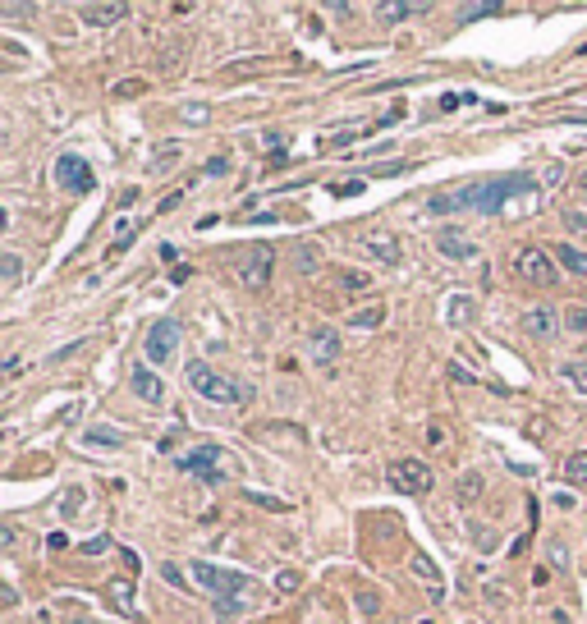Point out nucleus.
Segmentation results:
<instances>
[{
  "instance_id": "1",
  "label": "nucleus",
  "mask_w": 587,
  "mask_h": 624,
  "mask_svg": "<svg viewBox=\"0 0 587 624\" xmlns=\"http://www.w3.org/2000/svg\"><path fill=\"white\" fill-rule=\"evenodd\" d=\"M514 193H532V179L528 175H496V179H478V184H459V188L436 193L432 212L436 216H450V212H500Z\"/></svg>"
},
{
  "instance_id": "2",
  "label": "nucleus",
  "mask_w": 587,
  "mask_h": 624,
  "mask_svg": "<svg viewBox=\"0 0 587 624\" xmlns=\"http://www.w3.org/2000/svg\"><path fill=\"white\" fill-rule=\"evenodd\" d=\"M188 574L198 578V588H207V593L216 597V615H220V620L244 615V611H253V602H257L253 578L239 574V569H225V565H211V560H193Z\"/></svg>"
},
{
  "instance_id": "3",
  "label": "nucleus",
  "mask_w": 587,
  "mask_h": 624,
  "mask_svg": "<svg viewBox=\"0 0 587 624\" xmlns=\"http://www.w3.org/2000/svg\"><path fill=\"white\" fill-rule=\"evenodd\" d=\"M184 377H188V386L198 390L203 400H211V404H248V400H253L248 381L225 377V372H216L211 363H188V368H184Z\"/></svg>"
},
{
  "instance_id": "4",
  "label": "nucleus",
  "mask_w": 587,
  "mask_h": 624,
  "mask_svg": "<svg viewBox=\"0 0 587 624\" xmlns=\"http://www.w3.org/2000/svg\"><path fill=\"white\" fill-rule=\"evenodd\" d=\"M385 482H390V491H400V496H427V491H432V468H427L422 459H413V455H404V459L385 464Z\"/></svg>"
},
{
  "instance_id": "5",
  "label": "nucleus",
  "mask_w": 587,
  "mask_h": 624,
  "mask_svg": "<svg viewBox=\"0 0 587 624\" xmlns=\"http://www.w3.org/2000/svg\"><path fill=\"white\" fill-rule=\"evenodd\" d=\"M179 340H184V331H179V322L175 317H161V322H151L147 326V340H142V363H151V368H166L175 354H179Z\"/></svg>"
},
{
  "instance_id": "6",
  "label": "nucleus",
  "mask_w": 587,
  "mask_h": 624,
  "mask_svg": "<svg viewBox=\"0 0 587 624\" xmlns=\"http://www.w3.org/2000/svg\"><path fill=\"white\" fill-rule=\"evenodd\" d=\"M175 464L184 468V473H193V478L211 482V487H220V482H225V450H220V446H193V450H184Z\"/></svg>"
},
{
  "instance_id": "7",
  "label": "nucleus",
  "mask_w": 587,
  "mask_h": 624,
  "mask_svg": "<svg viewBox=\"0 0 587 624\" xmlns=\"http://www.w3.org/2000/svg\"><path fill=\"white\" fill-rule=\"evenodd\" d=\"M56 184H60L65 193H73V198H83V193L97 188V175H92V166L83 161V156L65 152L60 161H56Z\"/></svg>"
},
{
  "instance_id": "8",
  "label": "nucleus",
  "mask_w": 587,
  "mask_h": 624,
  "mask_svg": "<svg viewBox=\"0 0 587 624\" xmlns=\"http://www.w3.org/2000/svg\"><path fill=\"white\" fill-rule=\"evenodd\" d=\"M514 271H519L523 281H532V285H556V281H560V271H556L551 253H546V248H537V244L519 248V257H514Z\"/></svg>"
},
{
  "instance_id": "9",
  "label": "nucleus",
  "mask_w": 587,
  "mask_h": 624,
  "mask_svg": "<svg viewBox=\"0 0 587 624\" xmlns=\"http://www.w3.org/2000/svg\"><path fill=\"white\" fill-rule=\"evenodd\" d=\"M358 248L372 257V262H381V266H400V239H395V234H381V230H372V234H363V239H358Z\"/></svg>"
},
{
  "instance_id": "10",
  "label": "nucleus",
  "mask_w": 587,
  "mask_h": 624,
  "mask_svg": "<svg viewBox=\"0 0 587 624\" xmlns=\"http://www.w3.org/2000/svg\"><path fill=\"white\" fill-rule=\"evenodd\" d=\"M271 262H276V253H271L266 244H262V248H253V253L239 262V281H244L248 290H262V285L271 281Z\"/></svg>"
},
{
  "instance_id": "11",
  "label": "nucleus",
  "mask_w": 587,
  "mask_h": 624,
  "mask_svg": "<svg viewBox=\"0 0 587 624\" xmlns=\"http://www.w3.org/2000/svg\"><path fill=\"white\" fill-rule=\"evenodd\" d=\"M129 386H134V395L142 400V404H166V381L156 377V368H147V363H138L134 368V377H129Z\"/></svg>"
},
{
  "instance_id": "12",
  "label": "nucleus",
  "mask_w": 587,
  "mask_h": 624,
  "mask_svg": "<svg viewBox=\"0 0 587 624\" xmlns=\"http://www.w3.org/2000/svg\"><path fill=\"white\" fill-rule=\"evenodd\" d=\"M307 354H312V363H335L340 359V331L335 326H312V335H307Z\"/></svg>"
},
{
  "instance_id": "13",
  "label": "nucleus",
  "mask_w": 587,
  "mask_h": 624,
  "mask_svg": "<svg viewBox=\"0 0 587 624\" xmlns=\"http://www.w3.org/2000/svg\"><path fill=\"white\" fill-rule=\"evenodd\" d=\"M129 14L125 0H110V5H78V19L92 23V28H110V23H120Z\"/></svg>"
},
{
  "instance_id": "14",
  "label": "nucleus",
  "mask_w": 587,
  "mask_h": 624,
  "mask_svg": "<svg viewBox=\"0 0 587 624\" xmlns=\"http://www.w3.org/2000/svg\"><path fill=\"white\" fill-rule=\"evenodd\" d=\"M436 253L450 257V262H468V257H478V244H468L463 234H454V230H441L436 234Z\"/></svg>"
},
{
  "instance_id": "15",
  "label": "nucleus",
  "mask_w": 587,
  "mask_h": 624,
  "mask_svg": "<svg viewBox=\"0 0 587 624\" xmlns=\"http://www.w3.org/2000/svg\"><path fill=\"white\" fill-rule=\"evenodd\" d=\"M523 326H528V335H537V340H551L556 331H560V317L551 308H532L528 317H523Z\"/></svg>"
},
{
  "instance_id": "16",
  "label": "nucleus",
  "mask_w": 587,
  "mask_h": 624,
  "mask_svg": "<svg viewBox=\"0 0 587 624\" xmlns=\"http://www.w3.org/2000/svg\"><path fill=\"white\" fill-rule=\"evenodd\" d=\"M556 262L569 271V276H578V281H587V253L578 248V244H556Z\"/></svg>"
},
{
  "instance_id": "17",
  "label": "nucleus",
  "mask_w": 587,
  "mask_h": 624,
  "mask_svg": "<svg viewBox=\"0 0 587 624\" xmlns=\"http://www.w3.org/2000/svg\"><path fill=\"white\" fill-rule=\"evenodd\" d=\"M409 569L427 583V588H432V597H441V569L432 565V556H427V551H413V560H409Z\"/></svg>"
},
{
  "instance_id": "18",
  "label": "nucleus",
  "mask_w": 587,
  "mask_h": 624,
  "mask_svg": "<svg viewBox=\"0 0 587 624\" xmlns=\"http://www.w3.org/2000/svg\"><path fill=\"white\" fill-rule=\"evenodd\" d=\"M473 312H478V299L473 294H454L450 308H445V322L450 326H468V322H473Z\"/></svg>"
},
{
  "instance_id": "19",
  "label": "nucleus",
  "mask_w": 587,
  "mask_h": 624,
  "mask_svg": "<svg viewBox=\"0 0 587 624\" xmlns=\"http://www.w3.org/2000/svg\"><path fill=\"white\" fill-rule=\"evenodd\" d=\"M381 322H385V303H367L358 312H349V326L354 331H376Z\"/></svg>"
},
{
  "instance_id": "20",
  "label": "nucleus",
  "mask_w": 587,
  "mask_h": 624,
  "mask_svg": "<svg viewBox=\"0 0 587 624\" xmlns=\"http://www.w3.org/2000/svg\"><path fill=\"white\" fill-rule=\"evenodd\" d=\"M106 597H110V606H115V611H120V615H129V620L138 615V611H134V583H129V578H120V583H110V593H106Z\"/></svg>"
},
{
  "instance_id": "21",
  "label": "nucleus",
  "mask_w": 587,
  "mask_h": 624,
  "mask_svg": "<svg viewBox=\"0 0 587 624\" xmlns=\"http://www.w3.org/2000/svg\"><path fill=\"white\" fill-rule=\"evenodd\" d=\"M422 5H409V0H385V5H376V19L385 23H400V19H413Z\"/></svg>"
},
{
  "instance_id": "22",
  "label": "nucleus",
  "mask_w": 587,
  "mask_h": 624,
  "mask_svg": "<svg viewBox=\"0 0 587 624\" xmlns=\"http://www.w3.org/2000/svg\"><path fill=\"white\" fill-rule=\"evenodd\" d=\"M565 482L587 487V450H578V455H569V459H565Z\"/></svg>"
},
{
  "instance_id": "23",
  "label": "nucleus",
  "mask_w": 587,
  "mask_h": 624,
  "mask_svg": "<svg viewBox=\"0 0 587 624\" xmlns=\"http://www.w3.org/2000/svg\"><path fill=\"white\" fill-rule=\"evenodd\" d=\"M83 441H88V446H110V450L125 446V437H120V432H106V427H92V432H83Z\"/></svg>"
},
{
  "instance_id": "24",
  "label": "nucleus",
  "mask_w": 587,
  "mask_h": 624,
  "mask_svg": "<svg viewBox=\"0 0 587 624\" xmlns=\"http://www.w3.org/2000/svg\"><path fill=\"white\" fill-rule=\"evenodd\" d=\"M560 377L578 390V395H587V363H565V368H560Z\"/></svg>"
},
{
  "instance_id": "25",
  "label": "nucleus",
  "mask_w": 587,
  "mask_h": 624,
  "mask_svg": "<svg viewBox=\"0 0 587 624\" xmlns=\"http://www.w3.org/2000/svg\"><path fill=\"white\" fill-rule=\"evenodd\" d=\"M138 230H142L138 221H120V230H115V244H110V248H115V253H125V248L138 239Z\"/></svg>"
},
{
  "instance_id": "26",
  "label": "nucleus",
  "mask_w": 587,
  "mask_h": 624,
  "mask_svg": "<svg viewBox=\"0 0 587 624\" xmlns=\"http://www.w3.org/2000/svg\"><path fill=\"white\" fill-rule=\"evenodd\" d=\"M482 487H487V482H482V473H463V478H459V500H478V496H482Z\"/></svg>"
},
{
  "instance_id": "27",
  "label": "nucleus",
  "mask_w": 587,
  "mask_h": 624,
  "mask_svg": "<svg viewBox=\"0 0 587 624\" xmlns=\"http://www.w3.org/2000/svg\"><path fill=\"white\" fill-rule=\"evenodd\" d=\"M363 138V129H340V134H331V138H322V152H335V147H349V143H358Z\"/></svg>"
},
{
  "instance_id": "28",
  "label": "nucleus",
  "mask_w": 587,
  "mask_h": 624,
  "mask_svg": "<svg viewBox=\"0 0 587 624\" xmlns=\"http://www.w3.org/2000/svg\"><path fill=\"white\" fill-rule=\"evenodd\" d=\"M211 120V106L207 101H188L184 106V125H207Z\"/></svg>"
},
{
  "instance_id": "29",
  "label": "nucleus",
  "mask_w": 587,
  "mask_h": 624,
  "mask_svg": "<svg viewBox=\"0 0 587 624\" xmlns=\"http://www.w3.org/2000/svg\"><path fill=\"white\" fill-rule=\"evenodd\" d=\"M298 588H303V574H298V569H281V574H276V593L289 597V593H298Z\"/></svg>"
},
{
  "instance_id": "30",
  "label": "nucleus",
  "mask_w": 587,
  "mask_h": 624,
  "mask_svg": "<svg viewBox=\"0 0 587 624\" xmlns=\"http://www.w3.org/2000/svg\"><path fill=\"white\" fill-rule=\"evenodd\" d=\"M0 271H5V285H19V276H23L19 253H5V257H0Z\"/></svg>"
},
{
  "instance_id": "31",
  "label": "nucleus",
  "mask_w": 587,
  "mask_h": 624,
  "mask_svg": "<svg viewBox=\"0 0 587 624\" xmlns=\"http://www.w3.org/2000/svg\"><path fill=\"white\" fill-rule=\"evenodd\" d=\"M175 156H179V147L170 143V147H161V152H156V161H151L147 170H151V175H166V170H170V161H175Z\"/></svg>"
},
{
  "instance_id": "32",
  "label": "nucleus",
  "mask_w": 587,
  "mask_h": 624,
  "mask_svg": "<svg viewBox=\"0 0 587 624\" xmlns=\"http://www.w3.org/2000/svg\"><path fill=\"white\" fill-rule=\"evenodd\" d=\"M340 285H344V290H367L372 276H367V271H340Z\"/></svg>"
},
{
  "instance_id": "33",
  "label": "nucleus",
  "mask_w": 587,
  "mask_h": 624,
  "mask_svg": "<svg viewBox=\"0 0 587 624\" xmlns=\"http://www.w3.org/2000/svg\"><path fill=\"white\" fill-rule=\"evenodd\" d=\"M298 271H303V276H312V271H317V244H303V248H298Z\"/></svg>"
},
{
  "instance_id": "34",
  "label": "nucleus",
  "mask_w": 587,
  "mask_h": 624,
  "mask_svg": "<svg viewBox=\"0 0 587 624\" xmlns=\"http://www.w3.org/2000/svg\"><path fill=\"white\" fill-rule=\"evenodd\" d=\"M565 326H569V331H587V308H578V303L565 308Z\"/></svg>"
},
{
  "instance_id": "35",
  "label": "nucleus",
  "mask_w": 587,
  "mask_h": 624,
  "mask_svg": "<svg viewBox=\"0 0 587 624\" xmlns=\"http://www.w3.org/2000/svg\"><path fill=\"white\" fill-rule=\"evenodd\" d=\"M78 551H83V556H101V551H110V537H106V533H97V537H88L83 546H78Z\"/></svg>"
},
{
  "instance_id": "36",
  "label": "nucleus",
  "mask_w": 587,
  "mask_h": 624,
  "mask_svg": "<svg viewBox=\"0 0 587 624\" xmlns=\"http://www.w3.org/2000/svg\"><path fill=\"white\" fill-rule=\"evenodd\" d=\"M161 578L170 583V588H188V578H184V569H179V565H170V560L161 565Z\"/></svg>"
},
{
  "instance_id": "37",
  "label": "nucleus",
  "mask_w": 587,
  "mask_h": 624,
  "mask_svg": "<svg viewBox=\"0 0 587 624\" xmlns=\"http://www.w3.org/2000/svg\"><path fill=\"white\" fill-rule=\"evenodd\" d=\"M248 500H253V505H262V510H276V515H281V510H289V505H285V500H276V496H257V491H248Z\"/></svg>"
},
{
  "instance_id": "38",
  "label": "nucleus",
  "mask_w": 587,
  "mask_h": 624,
  "mask_svg": "<svg viewBox=\"0 0 587 624\" xmlns=\"http://www.w3.org/2000/svg\"><path fill=\"white\" fill-rule=\"evenodd\" d=\"M473 542L482 546V551H491V546H496V533H491L487 524H473Z\"/></svg>"
},
{
  "instance_id": "39",
  "label": "nucleus",
  "mask_w": 587,
  "mask_h": 624,
  "mask_svg": "<svg viewBox=\"0 0 587 624\" xmlns=\"http://www.w3.org/2000/svg\"><path fill=\"white\" fill-rule=\"evenodd\" d=\"M505 5H463V19H487V14H500Z\"/></svg>"
},
{
  "instance_id": "40",
  "label": "nucleus",
  "mask_w": 587,
  "mask_h": 624,
  "mask_svg": "<svg viewBox=\"0 0 587 624\" xmlns=\"http://www.w3.org/2000/svg\"><path fill=\"white\" fill-rule=\"evenodd\" d=\"M78 505H83V491H65V496H60V510H65V515H78Z\"/></svg>"
},
{
  "instance_id": "41",
  "label": "nucleus",
  "mask_w": 587,
  "mask_h": 624,
  "mask_svg": "<svg viewBox=\"0 0 587 624\" xmlns=\"http://www.w3.org/2000/svg\"><path fill=\"white\" fill-rule=\"evenodd\" d=\"M358 611H363V615H376V611H381V597H376V593H358Z\"/></svg>"
},
{
  "instance_id": "42",
  "label": "nucleus",
  "mask_w": 587,
  "mask_h": 624,
  "mask_svg": "<svg viewBox=\"0 0 587 624\" xmlns=\"http://www.w3.org/2000/svg\"><path fill=\"white\" fill-rule=\"evenodd\" d=\"M546 556H551V565H556V569H569V551H565L560 542H551V551H546Z\"/></svg>"
},
{
  "instance_id": "43",
  "label": "nucleus",
  "mask_w": 587,
  "mask_h": 624,
  "mask_svg": "<svg viewBox=\"0 0 587 624\" xmlns=\"http://www.w3.org/2000/svg\"><path fill=\"white\" fill-rule=\"evenodd\" d=\"M134 92H142L138 78H129V83H115V88H110V97H134Z\"/></svg>"
},
{
  "instance_id": "44",
  "label": "nucleus",
  "mask_w": 587,
  "mask_h": 624,
  "mask_svg": "<svg viewBox=\"0 0 587 624\" xmlns=\"http://www.w3.org/2000/svg\"><path fill=\"white\" fill-rule=\"evenodd\" d=\"M565 221H569V230H578V234H587V216H578V212H565Z\"/></svg>"
},
{
  "instance_id": "45",
  "label": "nucleus",
  "mask_w": 587,
  "mask_h": 624,
  "mask_svg": "<svg viewBox=\"0 0 587 624\" xmlns=\"http://www.w3.org/2000/svg\"><path fill=\"white\" fill-rule=\"evenodd\" d=\"M225 170H229L225 156H211V161H207V175H225Z\"/></svg>"
},
{
  "instance_id": "46",
  "label": "nucleus",
  "mask_w": 587,
  "mask_h": 624,
  "mask_svg": "<svg viewBox=\"0 0 587 624\" xmlns=\"http://www.w3.org/2000/svg\"><path fill=\"white\" fill-rule=\"evenodd\" d=\"M65 624H92V620H88V615H78V611H73V615H69V620H65Z\"/></svg>"
},
{
  "instance_id": "47",
  "label": "nucleus",
  "mask_w": 587,
  "mask_h": 624,
  "mask_svg": "<svg viewBox=\"0 0 587 624\" xmlns=\"http://www.w3.org/2000/svg\"><path fill=\"white\" fill-rule=\"evenodd\" d=\"M583 193H587V175H583Z\"/></svg>"
}]
</instances>
